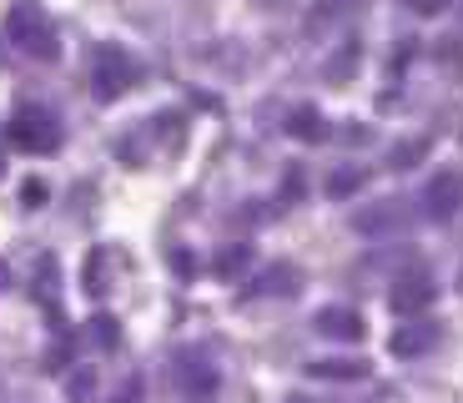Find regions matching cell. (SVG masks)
Wrapping results in <instances>:
<instances>
[{
    "label": "cell",
    "mask_w": 463,
    "mask_h": 403,
    "mask_svg": "<svg viewBox=\"0 0 463 403\" xmlns=\"http://www.w3.org/2000/svg\"><path fill=\"white\" fill-rule=\"evenodd\" d=\"M5 41H11L15 51H25V56H35V61H56V25H51L46 11L31 5V0H21V5L5 11Z\"/></svg>",
    "instance_id": "cell-1"
},
{
    "label": "cell",
    "mask_w": 463,
    "mask_h": 403,
    "mask_svg": "<svg viewBox=\"0 0 463 403\" xmlns=\"http://www.w3.org/2000/svg\"><path fill=\"white\" fill-rule=\"evenodd\" d=\"M5 137H11V147L31 151V157H46V151L61 147V121L46 106H15L11 121H5Z\"/></svg>",
    "instance_id": "cell-2"
},
{
    "label": "cell",
    "mask_w": 463,
    "mask_h": 403,
    "mask_svg": "<svg viewBox=\"0 0 463 403\" xmlns=\"http://www.w3.org/2000/svg\"><path fill=\"white\" fill-rule=\"evenodd\" d=\"M131 81H137V66L121 46H106L96 51V66H91V96L96 101H121L131 91Z\"/></svg>",
    "instance_id": "cell-3"
},
{
    "label": "cell",
    "mask_w": 463,
    "mask_h": 403,
    "mask_svg": "<svg viewBox=\"0 0 463 403\" xmlns=\"http://www.w3.org/2000/svg\"><path fill=\"white\" fill-rule=\"evenodd\" d=\"M433 277L429 273H403L393 283V288H388V308L398 312V318H418V312H429L433 308Z\"/></svg>",
    "instance_id": "cell-4"
},
{
    "label": "cell",
    "mask_w": 463,
    "mask_h": 403,
    "mask_svg": "<svg viewBox=\"0 0 463 403\" xmlns=\"http://www.w3.org/2000/svg\"><path fill=\"white\" fill-rule=\"evenodd\" d=\"M458 207H463V177L458 172L429 177V187H423V212L433 222H449V217H458Z\"/></svg>",
    "instance_id": "cell-5"
},
{
    "label": "cell",
    "mask_w": 463,
    "mask_h": 403,
    "mask_svg": "<svg viewBox=\"0 0 463 403\" xmlns=\"http://www.w3.org/2000/svg\"><path fill=\"white\" fill-rule=\"evenodd\" d=\"M439 343V328H433L423 312H418L413 322H403L393 338H388V353H398V358H418V353H429V348Z\"/></svg>",
    "instance_id": "cell-6"
},
{
    "label": "cell",
    "mask_w": 463,
    "mask_h": 403,
    "mask_svg": "<svg viewBox=\"0 0 463 403\" xmlns=\"http://www.w3.org/2000/svg\"><path fill=\"white\" fill-rule=\"evenodd\" d=\"M317 333L337 338V343H358L368 328H363V318L353 308H323V312H317Z\"/></svg>",
    "instance_id": "cell-7"
},
{
    "label": "cell",
    "mask_w": 463,
    "mask_h": 403,
    "mask_svg": "<svg viewBox=\"0 0 463 403\" xmlns=\"http://www.w3.org/2000/svg\"><path fill=\"white\" fill-rule=\"evenodd\" d=\"M288 131L298 141H323L327 137V121H323V111H317V106H298V111L288 116Z\"/></svg>",
    "instance_id": "cell-8"
},
{
    "label": "cell",
    "mask_w": 463,
    "mask_h": 403,
    "mask_svg": "<svg viewBox=\"0 0 463 403\" xmlns=\"http://www.w3.org/2000/svg\"><path fill=\"white\" fill-rule=\"evenodd\" d=\"M307 373H313V379H363L368 363H358V358H353V363H347V358H323V363H307Z\"/></svg>",
    "instance_id": "cell-9"
},
{
    "label": "cell",
    "mask_w": 463,
    "mask_h": 403,
    "mask_svg": "<svg viewBox=\"0 0 463 403\" xmlns=\"http://www.w3.org/2000/svg\"><path fill=\"white\" fill-rule=\"evenodd\" d=\"M398 222H403V207L388 202V207H378V212H358L353 227H358V232H383V227H398Z\"/></svg>",
    "instance_id": "cell-10"
},
{
    "label": "cell",
    "mask_w": 463,
    "mask_h": 403,
    "mask_svg": "<svg viewBox=\"0 0 463 403\" xmlns=\"http://www.w3.org/2000/svg\"><path fill=\"white\" fill-rule=\"evenodd\" d=\"M182 383L186 389H197V393H207L212 383H217V373L202 369V358H182Z\"/></svg>",
    "instance_id": "cell-11"
},
{
    "label": "cell",
    "mask_w": 463,
    "mask_h": 403,
    "mask_svg": "<svg viewBox=\"0 0 463 403\" xmlns=\"http://www.w3.org/2000/svg\"><path fill=\"white\" fill-rule=\"evenodd\" d=\"M292 277H298V267H288V263H282V267H272V273H267L252 293H262V288H267V293H292Z\"/></svg>",
    "instance_id": "cell-12"
},
{
    "label": "cell",
    "mask_w": 463,
    "mask_h": 403,
    "mask_svg": "<svg viewBox=\"0 0 463 403\" xmlns=\"http://www.w3.org/2000/svg\"><path fill=\"white\" fill-rule=\"evenodd\" d=\"M358 187H363V172H358V167H343V172H333L327 192H333V197H353Z\"/></svg>",
    "instance_id": "cell-13"
},
{
    "label": "cell",
    "mask_w": 463,
    "mask_h": 403,
    "mask_svg": "<svg viewBox=\"0 0 463 403\" xmlns=\"http://www.w3.org/2000/svg\"><path fill=\"white\" fill-rule=\"evenodd\" d=\"M91 338H96L101 348H116L121 328H116V318H111V312H96V318H91Z\"/></svg>",
    "instance_id": "cell-14"
},
{
    "label": "cell",
    "mask_w": 463,
    "mask_h": 403,
    "mask_svg": "<svg viewBox=\"0 0 463 403\" xmlns=\"http://www.w3.org/2000/svg\"><path fill=\"white\" fill-rule=\"evenodd\" d=\"M242 267H247V247H232V253L217 257V273H222V277H237Z\"/></svg>",
    "instance_id": "cell-15"
},
{
    "label": "cell",
    "mask_w": 463,
    "mask_h": 403,
    "mask_svg": "<svg viewBox=\"0 0 463 403\" xmlns=\"http://www.w3.org/2000/svg\"><path fill=\"white\" fill-rule=\"evenodd\" d=\"M423 151H429V141H408L393 151V167H413V157H423Z\"/></svg>",
    "instance_id": "cell-16"
},
{
    "label": "cell",
    "mask_w": 463,
    "mask_h": 403,
    "mask_svg": "<svg viewBox=\"0 0 463 403\" xmlns=\"http://www.w3.org/2000/svg\"><path fill=\"white\" fill-rule=\"evenodd\" d=\"M86 293H101V253L86 257Z\"/></svg>",
    "instance_id": "cell-17"
},
{
    "label": "cell",
    "mask_w": 463,
    "mask_h": 403,
    "mask_svg": "<svg viewBox=\"0 0 463 403\" xmlns=\"http://www.w3.org/2000/svg\"><path fill=\"white\" fill-rule=\"evenodd\" d=\"M21 202H25V207H41V202H46V182H25L21 187Z\"/></svg>",
    "instance_id": "cell-18"
},
{
    "label": "cell",
    "mask_w": 463,
    "mask_h": 403,
    "mask_svg": "<svg viewBox=\"0 0 463 403\" xmlns=\"http://www.w3.org/2000/svg\"><path fill=\"white\" fill-rule=\"evenodd\" d=\"M408 5H413L418 15H439L443 5H449V0H408Z\"/></svg>",
    "instance_id": "cell-19"
},
{
    "label": "cell",
    "mask_w": 463,
    "mask_h": 403,
    "mask_svg": "<svg viewBox=\"0 0 463 403\" xmlns=\"http://www.w3.org/2000/svg\"><path fill=\"white\" fill-rule=\"evenodd\" d=\"M172 267H176V273H192V267H197V263H192V257H186V253H172Z\"/></svg>",
    "instance_id": "cell-20"
}]
</instances>
